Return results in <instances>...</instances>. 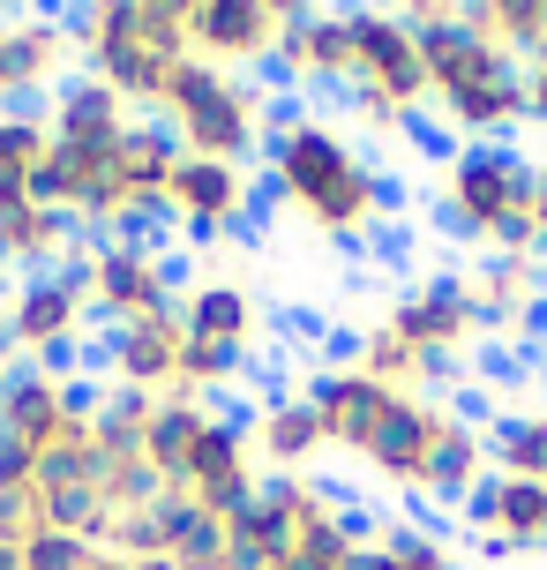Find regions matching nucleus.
<instances>
[{
  "instance_id": "nucleus-1",
  "label": "nucleus",
  "mask_w": 547,
  "mask_h": 570,
  "mask_svg": "<svg viewBox=\"0 0 547 570\" xmlns=\"http://www.w3.org/2000/svg\"><path fill=\"white\" fill-rule=\"evenodd\" d=\"M262 150H270V173H278L286 203L316 233H330V240H360V233L375 226V210H368V180L375 173H368V158H360L338 128L308 120V128H292V136H270Z\"/></svg>"
},
{
  "instance_id": "nucleus-2",
  "label": "nucleus",
  "mask_w": 547,
  "mask_h": 570,
  "mask_svg": "<svg viewBox=\"0 0 547 570\" xmlns=\"http://www.w3.org/2000/svg\"><path fill=\"white\" fill-rule=\"evenodd\" d=\"M158 120L173 128L196 158H218V166H248L262 150V90L210 68V60H173V76L158 90Z\"/></svg>"
},
{
  "instance_id": "nucleus-3",
  "label": "nucleus",
  "mask_w": 547,
  "mask_h": 570,
  "mask_svg": "<svg viewBox=\"0 0 547 570\" xmlns=\"http://www.w3.org/2000/svg\"><path fill=\"white\" fill-rule=\"evenodd\" d=\"M533 180H540V158H525L510 142H465L442 173L435 226L458 240H495L518 210H533Z\"/></svg>"
},
{
  "instance_id": "nucleus-4",
  "label": "nucleus",
  "mask_w": 547,
  "mask_h": 570,
  "mask_svg": "<svg viewBox=\"0 0 547 570\" xmlns=\"http://www.w3.org/2000/svg\"><path fill=\"white\" fill-rule=\"evenodd\" d=\"M352 53H360V76L352 83L390 98L398 114H412L428 98V60H420V30L405 23L398 8H352Z\"/></svg>"
},
{
  "instance_id": "nucleus-5",
  "label": "nucleus",
  "mask_w": 547,
  "mask_h": 570,
  "mask_svg": "<svg viewBox=\"0 0 547 570\" xmlns=\"http://www.w3.org/2000/svg\"><path fill=\"white\" fill-rule=\"evenodd\" d=\"M300 399L322 413V435L338 443V451H352V458H368V443H375V428L390 421V405L405 399V391H390V383H375V375H360V368H308V383H300Z\"/></svg>"
},
{
  "instance_id": "nucleus-6",
  "label": "nucleus",
  "mask_w": 547,
  "mask_h": 570,
  "mask_svg": "<svg viewBox=\"0 0 547 570\" xmlns=\"http://www.w3.org/2000/svg\"><path fill=\"white\" fill-rule=\"evenodd\" d=\"M390 331H398L420 361H428V353H450V361H458L465 345L480 338V308H473L465 278H420L398 308H390Z\"/></svg>"
},
{
  "instance_id": "nucleus-7",
  "label": "nucleus",
  "mask_w": 547,
  "mask_h": 570,
  "mask_svg": "<svg viewBox=\"0 0 547 570\" xmlns=\"http://www.w3.org/2000/svg\"><path fill=\"white\" fill-rule=\"evenodd\" d=\"M166 196H173L180 233H188V240H226V226L248 210V173L188 150V158L173 166V180H166Z\"/></svg>"
},
{
  "instance_id": "nucleus-8",
  "label": "nucleus",
  "mask_w": 547,
  "mask_h": 570,
  "mask_svg": "<svg viewBox=\"0 0 547 570\" xmlns=\"http://www.w3.org/2000/svg\"><path fill=\"white\" fill-rule=\"evenodd\" d=\"M98 338H106V353H113V383H128V391H150V399H166V391L180 383V345H188L180 315L106 323Z\"/></svg>"
},
{
  "instance_id": "nucleus-9",
  "label": "nucleus",
  "mask_w": 547,
  "mask_h": 570,
  "mask_svg": "<svg viewBox=\"0 0 547 570\" xmlns=\"http://www.w3.org/2000/svg\"><path fill=\"white\" fill-rule=\"evenodd\" d=\"M188 53L232 76V68H256L278 53V23L262 16V0H202L188 23Z\"/></svg>"
},
{
  "instance_id": "nucleus-10",
  "label": "nucleus",
  "mask_w": 547,
  "mask_h": 570,
  "mask_svg": "<svg viewBox=\"0 0 547 570\" xmlns=\"http://www.w3.org/2000/svg\"><path fill=\"white\" fill-rule=\"evenodd\" d=\"M442 428H450V405H435V399H412L405 391L398 405H390V421L375 428V443H368V465L382 473L390 488H420V465H428V451L442 443Z\"/></svg>"
},
{
  "instance_id": "nucleus-11",
  "label": "nucleus",
  "mask_w": 547,
  "mask_h": 570,
  "mask_svg": "<svg viewBox=\"0 0 547 570\" xmlns=\"http://www.w3.org/2000/svg\"><path fill=\"white\" fill-rule=\"evenodd\" d=\"M83 331V301L60 285V271L46 263V271H23V285H16V301H8V338H16V353H46V345L76 338Z\"/></svg>"
},
{
  "instance_id": "nucleus-12",
  "label": "nucleus",
  "mask_w": 547,
  "mask_h": 570,
  "mask_svg": "<svg viewBox=\"0 0 547 570\" xmlns=\"http://www.w3.org/2000/svg\"><path fill=\"white\" fill-rule=\"evenodd\" d=\"M278 53L292 60L300 83H322V90H346L360 76V53H352V8H322L308 23L278 30Z\"/></svg>"
},
{
  "instance_id": "nucleus-13",
  "label": "nucleus",
  "mask_w": 547,
  "mask_h": 570,
  "mask_svg": "<svg viewBox=\"0 0 547 570\" xmlns=\"http://www.w3.org/2000/svg\"><path fill=\"white\" fill-rule=\"evenodd\" d=\"M76 60V38L53 23V16H8V38H0V90H53Z\"/></svg>"
},
{
  "instance_id": "nucleus-14",
  "label": "nucleus",
  "mask_w": 547,
  "mask_h": 570,
  "mask_svg": "<svg viewBox=\"0 0 547 570\" xmlns=\"http://www.w3.org/2000/svg\"><path fill=\"white\" fill-rule=\"evenodd\" d=\"M465 293H473V308H480V331L510 338L518 315L533 308V301H547V263L540 256H488L465 278Z\"/></svg>"
},
{
  "instance_id": "nucleus-15",
  "label": "nucleus",
  "mask_w": 547,
  "mask_h": 570,
  "mask_svg": "<svg viewBox=\"0 0 547 570\" xmlns=\"http://www.w3.org/2000/svg\"><path fill=\"white\" fill-rule=\"evenodd\" d=\"M450 128H465L473 142H510L525 128V68L518 76H488V83H458L442 90Z\"/></svg>"
},
{
  "instance_id": "nucleus-16",
  "label": "nucleus",
  "mask_w": 547,
  "mask_h": 570,
  "mask_svg": "<svg viewBox=\"0 0 547 570\" xmlns=\"http://www.w3.org/2000/svg\"><path fill=\"white\" fill-rule=\"evenodd\" d=\"M173 315H180V331L202 345H256V331H262V308L248 301V285H226V278L188 285Z\"/></svg>"
},
{
  "instance_id": "nucleus-17",
  "label": "nucleus",
  "mask_w": 547,
  "mask_h": 570,
  "mask_svg": "<svg viewBox=\"0 0 547 570\" xmlns=\"http://www.w3.org/2000/svg\"><path fill=\"white\" fill-rule=\"evenodd\" d=\"M60 428H68V413H60V383H53V375H38L30 361L0 368V435H16V443H30V451H46Z\"/></svg>"
},
{
  "instance_id": "nucleus-18",
  "label": "nucleus",
  "mask_w": 547,
  "mask_h": 570,
  "mask_svg": "<svg viewBox=\"0 0 547 570\" xmlns=\"http://www.w3.org/2000/svg\"><path fill=\"white\" fill-rule=\"evenodd\" d=\"M128 128V98L113 83H98L90 68L53 83V142H106Z\"/></svg>"
},
{
  "instance_id": "nucleus-19",
  "label": "nucleus",
  "mask_w": 547,
  "mask_h": 570,
  "mask_svg": "<svg viewBox=\"0 0 547 570\" xmlns=\"http://www.w3.org/2000/svg\"><path fill=\"white\" fill-rule=\"evenodd\" d=\"M495 465H488V435L480 428H465V421H450L442 428V443L428 451V465H420V503H465L473 488L488 481Z\"/></svg>"
},
{
  "instance_id": "nucleus-20",
  "label": "nucleus",
  "mask_w": 547,
  "mask_h": 570,
  "mask_svg": "<svg viewBox=\"0 0 547 570\" xmlns=\"http://www.w3.org/2000/svg\"><path fill=\"white\" fill-rule=\"evenodd\" d=\"M210 428V399H196V391H166V399L150 405V435H143V458L166 473V481L180 488V473H188V451H196V435Z\"/></svg>"
},
{
  "instance_id": "nucleus-21",
  "label": "nucleus",
  "mask_w": 547,
  "mask_h": 570,
  "mask_svg": "<svg viewBox=\"0 0 547 570\" xmlns=\"http://www.w3.org/2000/svg\"><path fill=\"white\" fill-rule=\"evenodd\" d=\"M180 158H188V142L166 120H128L120 128V180H128V196H166Z\"/></svg>"
},
{
  "instance_id": "nucleus-22",
  "label": "nucleus",
  "mask_w": 547,
  "mask_h": 570,
  "mask_svg": "<svg viewBox=\"0 0 547 570\" xmlns=\"http://www.w3.org/2000/svg\"><path fill=\"white\" fill-rule=\"evenodd\" d=\"M256 451L278 465V473H300L316 451H330V435H322V413L308 399H286V405H262L256 421Z\"/></svg>"
},
{
  "instance_id": "nucleus-23",
  "label": "nucleus",
  "mask_w": 547,
  "mask_h": 570,
  "mask_svg": "<svg viewBox=\"0 0 547 570\" xmlns=\"http://www.w3.org/2000/svg\"><path fill=\"white\" fill-rule=\"evenodd\" d=\"M158 525H166V556H173L180 570L226 563V518L202 511L196 495H166V503H158Z\"/></svg>"
},
{
  "instance_id": "nucleus-24",
  "label": "nucleus",
  "mask_w": 547,
  "mask_h": 570,
  "mask_svg": "<svg viewBox=\"0 0 547 570\" xmlns=\"http://www.w3.org/2000/svg\"><path fill=\"white\" fill-rule=\"evenodd\" d=\"M480 435H488V465L503 481H547V405L540 413H495Z\"/></svg>"
},
{
  "instance_id": "nucleus-25",
  "label": "nucleus",
  "mask_w": 547,
  "mask_h": 570,
  "mask_svg": "<svg viewBox=\"0 0 547 570\" xmlns=\"http://www.w3.org/2000/svg\"><path fill=\"white\" fill-rule=\"evenodd\" d=\"M150 391H128V383H106V405L90 421V443L106 458H143V435H150Z\"/></svg>"
},
{
  "instance_id": "nucleus-26",
  "label": "nucleus",
  "mask_w": 547,
  "mask_h": 570,
  "mask_svg": "<svg viewBox=\"0 0 547 570\" xmlns=\"http://www.w3.org/2000/svg\"><path fill=\"white\" fill-rule=\"evenodd\" d=\"M248 368H256V361H248V345H202V338L180 345V391H196V399L232 391Z\"/></svg>"
},
{
  "instance_id": "nucleus-27",
  "label": "nucleus",
  "mask_w": 547,
  "mask_h": 570,
  "mask_svg": "<svg viewBox=\"0 0 547 570\" xmlns=\"http://www.w3.org/2000/svg\"><path fill=\"white\" fill-rule=\"evenodd\" d=\"M360 375H375V383L405 391V383H420V353H412L390 323H375V331H360Z\"/></svg>"
},
{
  "instance_id": "nucleus-28",
  "label": "nucleus",
  "mask_w": 547,
  "mask_h": 570,
  "mask_svg": "<svg viewBox=\"0 0 547 570\" xmlns=\"http://www.w3.org/2000/svg\"><path fill=\"white\" fill-rule=\"evenodd\" d=\"M106 556L98 541H83V533H53V525H38L23 541V570H90Z\"/></svg>"
},
{
  "instance_id": "nucleus-29",
  "label": "nucleus",
  "mask_w": 547,
  "mask_h": 570,
  "mask_svg": "<svg viewBox=\"0 0 547 570\" xmlns=\"http://www.w3.org/2000/svg\"><path fill=\"white\" fill-rule=\"evenodd\" d=\"M53 150V128H30V120H0V180H23L38 158Z\"/></svg>"
},
{
  "instance_id": "nucleus-30",
  "label": "nucleus",
  "mask_w": 547,
  "mask_h": 570,
  "mask_svg": "<svg viewBox=\"0 0 547 570\" xmlns=\"http://www.w3.org/2000/svg\"><path fill=\"white\" fill-rule=\"evenodd\" d=\"M398 128H405V142H412L420 158H458V136H450L442 120H428V114H420V106H412V114H405Z\"/></svg>"
},
{
  "instance_id": "nucleus-31",
  "label": "nucleus",
  "mask_w": 547,
  "mask_h": 570,
  "mask_svg": "<svg viewBox=\"0 0 547 570\" xmlns=\"http://www.w3.org/2000/svg\"><path fill=\"white\" fill-rule=\"evenodd\" d=\"M368 210H375V226H390V218H405V210H412V196H405L398 173H375V180H368Z\"/></svg>"
},
{
  "instance_id": "nucleus-32",
  "label": "nucleus",
  "mask_w": 547,
  "mask_h": 570,
  "mask_svg": "<svg viewBox=\"0 0 547 570\" xmlns=\"http://www.w3.org/2000/svg\"><path fill=\"white\" fill-rule=\"evenodd\" d=\"M0 488H38V451L16 435H0Z\"/></svg>"
},
{
  "instance_id": "nucleus-33",
  "label": "nucleus",
  "mask_w": 547,
  "mask_h": 570,
  "mask_svg": "<svg viewBox=\"0 0 547 570\" xmlns=\"http://www.w3.org/2000/svg\"><path fill=\"white\" fill-rule=\"evenodd\" d=\"M196 8H202V0H143L150 23H158V30H180V38H188V23H196Z\"/></svg>"
},
{
  "instance_id": "nucleus-34",
  "label": "nucleus",
  "mask_w": 547,
  "mask_h": 570,
  "mask_svg": "<svg viewBox=\"0 0 547 570\" xmlns=\"http://www.w3.org/2000/svg\"><path fill=\"white\" fill-rule=\"evenodd\" d=\"M525 120H533V128H547V60H533V68H525Z\"/></svg>"
},
{
  "instance_id": "nucleus-35",
  "label": "nucleus",
  "mask_w": 547,
  "mask_h": 570,
  "mask_svg": "<svg viewBox=\"0 0 547 570\" xmlns=\"http://www.w3.org/2000/svg\"><path fill=\"white\" fill-rule=\"evenodd\" d=\"M368 240H375V263H405L412 256V233L405 226H368Z\"/></svg>"
},
{
  "instance_id": "nucleus-36",
  "label": "nucleus",
  "mask_w": 547,
  "mask_h": 570,
  "mask_svg": "<svg viewBox=\"0 0 547 570\" xmlns=\"http://www.w3.org/2000/svg\"><path fill=\"white\" fill-rule=\"evenodd\" d=\"M262 16L278 30H292V23H308V16H322V0H262Z\"/></svg>"
},
{
  "instance_id": "nucleus-37",
  "label": "nucleus",
  "mask_w": 547,
  "mask_h": 570,
  "mask_svg": "<svg viewBox=\"0 0 547 570\" xmlns=\"http://www.w3.org/2000/svg\"><path fill=\"white\" fill-rule=\"evenodd\" d=\"M322 353H330L322 368H360V331H330V338H322Z\"/></svg>"
},
{
  "instance_id": "nucleus-38",
  "label": "nucleus",
  "mask_w": 547,
  "mask_h": 570,
  "mask_svg": "<svg viewBox=\"0 0 547 570\" xmlns=\"http://www.w3.org/2000/svg\"><path fill=\"white\" fill-rule=\"evenodd\" d=\"M278 331H286L292 345H322V338H330V323H322V315H286Z\"/></svg>"
},
{
  "instance_id": "nucleus-39",
  "label": "nucleus",
  "mask_w": 547,
  "mask_h": 570,
  "mask_svg": "<svg viewBox=\"0 0 547 570\" xmlns=\"http://www.w3.org/2000/svg\"><path fill=\"white\" fill-rule=\"evenodd\" d=\"M0 570H23V541H0Z\"/></svg>"
},
{
  "instance_id": "nucleus-40",
  "label": "nucleus",
  "mask_w": 547,
  "mask_h": 570,
  "mask_svg": "<svg viewBox=\"0 0 547 570\" xmlns=\"http://www.w3.org/2000/svg\"><path fill=\"white\" fill-rule=\"evenodd\" d=\"M0 38H8V16H0Z\"/></svg>"
},
{
  "instance_id": "nucleus-41",
  "label": "nucleus",
  "mask_w": 547,
  "mask_h": 570,
  "mask_svg": "<svg viewBox=\"0 0 547 570\" xmlns=\"http://www.w3.org/2000/svg\"><path fill=\"white\" fill-rule=\"evenodd\" d=\"M0 271H8V256H0Z\"/></svg>"
}]
</instances>
